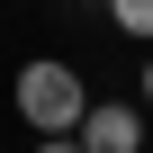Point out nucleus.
Returning <instances> with one entry per match:
<instances>
[{
    "label": "nucleus",
    "instance_id": "nucleus-1",
    "mask_svg": "<svg viewBox=\"0 0 153 153\" xmlns=\"http://www.w3.org/2000/svg\"><path fill=\"white\" fill-rule=\"evenodd\" d=\"M18 117H27L36 135H81V117H90L81 72H72V63H54V54L18 63Z\"/></svg>",
    "mask_w": 153,
    "mask_h": 153
},
{
    "label": "nucleus",
    "instance_id": "nucleus-2",
    "mask_svg": "<svg viewBox=\"0 0 153 153\" xmlns=\"http://www.w3.org/2000/svg\"><path fill=\"white\" fill-rule=\"evenodd\" d=\"M72 144H81V153H135V144H144V108H126V99H90V117H81Z\"/></svg>",
    "mask_w": 153,
    "mask_h": 153
},
{
    "label": "nucleus",
    "instance_id": "nucleus-3",
    "mask_svg": "<svg viewBox=\"0 0 153 153\" xmlns=\"http://www.w3.org/2000/svg\"><path fill=\"white\" fill-rule=\"evenodd\" d=\"M108 18H117L126 36H144V45H153V0H108Z\"/></svg>",
    "mask_w": 153,
    "mask_h": 153
},
{
    "label": "nucleus",
    "instance_id": "nucleus-4",
    "mask_svg": "<svg viewBox=\"0 0 153 153\" xmlns=\"http://www.w3.org/2000/svg\"><path fill=\"white\" fill-rule=\"evenodd\" d=\"M36 153H81V144H72V135H45V144H36Z\"/></svg>",
    "mask_w": 153,
    "mask_h": 153
},
{
    "label": "nucleus",
    "instance_id": "nucleus-5",
    "mask_svg": "<svg viewBox=\"0 0 153 153\" xmlns=\"http://www.w3.org/2000/svg\"><path fill=\"white\" fill-rule=\"evenodd\" d=\"M144 108H153V54H144Z\"/></svg>",
    "mask_w": 153,
    "mask_h": 153
}]
</instances>
